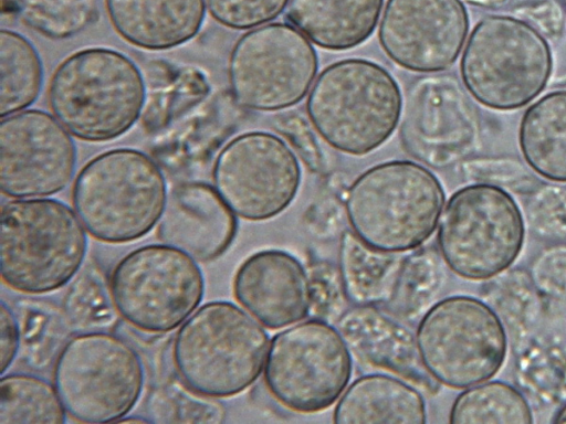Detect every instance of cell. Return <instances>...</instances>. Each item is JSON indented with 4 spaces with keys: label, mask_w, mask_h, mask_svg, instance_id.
I'll return each mask as SVG.
<instances>
[{
    "label": "cell",
    "mask_w": 566,
    "mask_h": 424,
    "mask_svg": "<svg viewBox=\"0 0 566 424\" xmlns=\"http://www.w3.org/2000/svg\"><path fill=\"white\" fill-rule=\"evenodd\" d=\"M48 100L54 117L72 136L104 142L124 135L137 121L145 84L138 66L125 54L88 47L57 65Z\"/></svg>",
    "instance_id": "obj_1"
},
{
    "label": "cell",
    "mask_w": 566,
    "mask_h": 424,
    "mask_svg": "<svg viewBox=\"0 0 566 424\" xmlns=\"http://www.w3.org/2000/svg\"><path fill=\"white\" fill-rule=\"evenodd\" d=\"M438 178L423 166L395 160L374 166L350 184L345 212L352 231L384 252L419 248L434 232L444 205Z\"/></svg>",
    "instance_id": "obj_2"
},
{
    "label": "cell",
    "mask_w": 566,
    "mask_h": 424,
    "mask_svg": "<svg viewBox=\"0 0 566 424\" xmlns=\"http://www.w3.org/2000/svg\"><path fill=\"white\" fill-rule=\"evenodd\" d=\"M269 336L242 308L213 300L196 309L172 343L178 378L203 395L234 396L251 386L264 369Z\"/></svg>",
    "instance_id": "obj_3"
},
{
    "label": "cell",
    "mask_w": 566,
    "mask_h": 424,
    "mask_svg": "<svg viewBox=\"0 0 566 424\" xmlns=\"http://www.w3.org/2000/svg\"><path fill=\"white\" fill-rule=\"evenodd\" d=\"M51 198L13 199L0 213L2 282L27 295L65 286L80 271L87 236L77 214Z\"/></svg>",
    "instance_id": "obj_4"
},
{
    "label": "cell",
    "mask_w": 566,
    "mask_h": 424,
    "mask_svg": "<svg viewBox=\"0 0 566 424\" xmlns=\"http://www.w3.org/2000/svg\"><path fill=\"white\" fill-rule=\"evenodd\" d=\"M167 199L165 176L147 153L132 148L102 152L73 182L72 204L95 240L123 244L148 234Z\"/></svg>",
    "instance_id": "obj_5"
},
{
    "label": "cell",
    "mask_w": 566,
    "mask_h": 424,
    "mask_svg": "<svg viewBox=\"0 0 566 424\" xmlns=\"http://www.w3.org/2000/svg\"><path fill=\"white\" fill-rule=\"evenodd\" d=\"M399 86L382 66L347 59L326 66L306 100L311 123L333 148L368 153L394 132L400 118Z\"/></svg>",
    "instance_id": "obj_6"
},
{
    "label": "cell",
    "mask_w": 566,
    "mask_h": 424,
    "mask_svg": "<svg viewBox=\"0 0 566 424\" xmlns=\"http://www.w3.org/2000/svg\"><path fill=\"white\" fill-rule=\"evenodd\" d=\"M552 67L546 39L530 23L499 14L475 24L460 62L469 93L499 110L530 104L547 85Z\"/></svg>",
    "instance_id": "obj_7"
},
{
    "label": "cell",
    "mask_w": 566,
    "mask_h": 424,
    "mask_svg": "<svg viewBox=\"0 0 566 424\" xmlns=\"http://www.w3.org/2000/svg\"><path fill=\"white\" fill-rule=\"evenodd\" d=\"M53 385L69 415L81 423H112L139 401L145 371L124 338L88 330L66 340L53 365Z\"/></svg>",
    "instance_id": "obj_8"
},
{
    "label": "cell",
    "mask_w": 566,
    "mask_h": 424,
    "mask_svg": "<svg viewBox=\"0 0 566 424\" xmlns=\"http://www.w3.org/2000/svg\"><path fill=\"white\" fill-rule=\"evenodd\" d=\"M522 212L504 189L482 182L455 191L439 220L437 242L448 267L469 280L509 268L524 243Z\"/></svg>",
    "instance_id": "obj_9"
},
{
    "label": "cell",
    "mask_w": 566,
    "mask_h": 424,
    "mask_svg": "<svg viewBox=\"0 0 566 424\" xmlns=\"http://www.w3.org/2000/svg\"><path fill=\"white\" fill-rule=\"evenodd\" d=\"M427 372L451 389L493 378L506 357V333L493 309L470 296H451L432 305L416 332Z\"/></svg>",
    "instance_id": "obj_10"
},
{
    "label": "cell",
    "mask_w": 566,
    "mask_h": 424,
    "mask_svg": "<svg viewBox=\"0 0 566 424\" xmlns=\"http://www.w3.org/2000/svg\"><path fill=\"white\" fill-rule=\"evenodd\" d=\"M108 284L117 314L149 333L182 325L205 295V277L196 259L167 244L127 253L114 266Z\"/></svg>",
    "instance_id": "obj_11"
},
{
    "label": "cell",
    "mask_w": 566,
    "mask_h": 424,
    "mask_svg": "<svg viewBox=\"0 0 566 424\" xmlns=\"http://www.w3.org/2000/svg\"><path fill=\"white\" fill-rule=\"evenodd\" d=\"M352 357L338 329L310 319L273 336L263 369L271 395L297 413L332 406L352 377Z\"/></svg>",
    "instance_id": "obj_12"
},
{
    "label": "cell",
    "mask_w": 566,
    "mask_h": 424,
    "mask_svg": "<svg viewBox=\"0 0 566 424\" xmlns=\"http://www.w3.org/2000/svg\"><path fill=\"white\" fill-rule=\"evenodd\" d=\"M317 72L308 39L291 24L275 22L250 30L229 57V83L243 107L272 112L301 102Z\"/></svg>",
    "instance_id": "obj_13"
},
{
    "label": "cell",
    "mask_w": 566,
    "mask_h": 424,
    "mask_svg": "<svg viewBox=\"0 0 566 424\" xmlns=\"http://www.w3.org/2000/svg\"><path fill=\"white\" fill-rule=\"evenodd\" d=\"M212 180L235 215L265 221L292 203L300 188L301 168L295 153L279 136L249 131L221 149Z\"/></svg>",
    "instance_id": "obj_14"
},
{
    "label": "cell",
    "mask_w": 566,
    "mask_h": 424,
    "mask_svg": "<svg viewBox=\"0 0 566 424\" xmlns=\"http://www.w3.org/2000/svg\"><path fill=\"white\" fill-rule=\"evenodd\" d=\"M76 168L70 132L49 113L24 109L1 118L0 188L13 199L44 198L65 189Z\"/></svg>",
    "instance_id": "obj_15"
},
{
    "label": "cell",
    "mask_w": 566,
    "mask_h": 424,
    "mask_svg": "<svg viewBox=\"0 0 566 424\" xmlns=\"http://www.w3.org/2000/svg\"><path fill=\"white\" fill-rule=\"evenodd\" d=\"M469 31L461 0H388L379 24V42L399 66L422 73L449 68Z\"/></svg>",
    "instance_id": "obj_16"
},
{
    "label": "cell",
    "mask_w": 566,
    "mask_h": 424,
    "mask_svg": "<svg viewBox=\"0 0 566 424\" xmlns=\"http://www.w3.org/2000/svg\"><path fill=\"white\" fill-rule=\"evenodd\" d=\"M474 124L471 104L453 78L424 77L410 88L401 136L416 158L443 168L468 151Z\"/></svg>",
    "instance_id": "obj_17"
},
{
    "label": "cell",
    "mask_w": 566,
    "mask_h": 424,
    "mask_svg": "<svg viewBox=\"0 0 566 424\" xmlns=\"http://www.w3.org/2000/svg\"><path fill=\"white\" fill-rule=\"evenodd\" d=\"M233 295L270 329L301 321L312 310L311 282L304 266L281 250L250 255L234 275Z\"/></svg>",
    "instance_id": "obj_18"
},
{
    "label": "cell",
    "mask_w": 566,
    "mask_h": 424,
    "mask_svg": "<svg viewBox=\"0 0 566 424\" xmlns=\"http://www.w3.org/2000/svg\"><path fill=\"white\" fill-rule=\"evenodd\" d=\"M237 231L234 212L214 188L201 181H185L168 193L157 235L164 244L208 263L230 247Z\"/></svg>",
    "instance_id": "obj_19"
},
{
    "label": "cell",
    "mask_w": 566,
    "mask_h": 424,
    "mask_svg": "<svg viewBox=\"0 0 566 424\" xmlns=\"http://www.w3.org/2000/svg\"><path fill=\"white\" fill-rule=\"evenodd\" d=\"M337 328L349 350L363 362L399 375L423 392L437 381L420 359L416 336L376 306H354L337 318Z\"/></svg>",
    "instance_id": "obj_20"
},
{
    "label": "cell",
    "mask_w": 566,
    "mask_h": 424,
    "mask_svg": "<svg viewBox=\"0 0 566 424\" xmlns=\"http://www.w3.org/2000/svg\"><path fill=\"white\" fill-rule=\"evenodd\" d=\"M114 30L128 43L161 51L191 40L201 29L205 0H105Z\"/></svg>",
    "instance_id": "obj_21"
},
{
    "label": "cell",
    "mask_w": 566,
    "mask_h": 424,
    "mask_svg": "<svg viewBox=\"0 0 566 424\" xmlns=\"http://www.w3.org/2000/svg\"><path fill=\"white\" fill-rule=\"evenodd\" d=\"M384 0H290L286 18L326 50H348L374 32Z\"/></svg>",
    "instance_id": "obj_22"
},
{
    "label": "cell",
    "mask_w": 566,
    "mask_h": 424,
    "mask_svg": "<svg viewBox=\"0 0 566 424\" xmlns=\"http://www.w3.org/2000/svg\"><path fill=\"white\" fill-rule=\"evenodd\" d=\"M418 388L388 374L356 379L340 395L333 412L336 424L426 423V402Z\"/></svg>",
    "instance_id": "obj_23"
},
{
    "label": "cell",
    "mask_w": 566,
    "mask_h": 424,
    "mask_svg": "<svg viewBox=\"0 0 566 424\" xmlns=\"http://www.w3.org/2000/svg\"><path fill=\"white\" fill-rule=\"evenodd\" d=\"M406 256L376 250L353 231H345L338 251V272L346 299L354 306H385L391 301Z\"/></svg>",
    "instance_id": "obj_24"
},
{
    "label": "cell",
    "mask_w": 566,
    "mask_h": 424,
    "mask_svg": "<svg viewBox=\"0 0 566 424\" xmlns=\"http://www.w3.org/2000/svg\"><path fill=\"white\" fill-rule=\"evenodd\" d=\"M518 142L525 161L537 174L566 182V91L548 93L525 110Z\"/></svg>",
    "instance_id": "obj_25"
},
{
    "label": "cell",
    "mask_w": 566,
    "mask_h": 424,
    "mask_svg": "<svg viewBox=\"0 0 566 424\" xmlns=\"http://www.w3.org/2000/svg\"><path fill=\"white\" fill-rule=\"evenodd\" d=\"M0 116L22 112L39 97L43 86V64L25 36L2 29L0 32Z\"/></svg>",
    "instance_id": "obj_26"
},
{
    "label": "cell",
    "mask_w": 566,
    "mask_h": 424,
    "mask_svg": "<svg viewBox=\"0 0 566 424\" xmlns=\"http://www.w3.org/2000/svg\"><path fill=\"white\" fill-rule=\"evenodd\" d=\"M65 422L66 411L54 385L31 373L2 374L0 424Z\"/></svg>",
    "instance_id": "obj_27"
},
{
    "label": "cell",
    "mask_w": 566,
    "mask_h": 424,
    "mask_svg": "<svg viewBox=\"0 0 566 424\" xmlns=\"http://www.w3.org/2000/svg\"><path fill=\"white\" fill-rule=\"evenodd\" d=\"M450 423H532L530 404L514 386L491 381L463 391L454 400Z\"/></svg>",
    "instance_id": "obj_28"
},
{
    "label": "cell",
    "mask_w": 566,
    "mask_h": 424,
    "mask_svg": "<svg viewBox=\"0 0 566 424\" xmlns=\"http://www.w3.org/2000/svg\"><path fill=\"white\" fill-rule=\"evenodd\" d=\"M146 414L155 423H221L226 410L217 399L198 393L179 379L149 392Z\"/></svg>",
    "instance_id": "obj_29"
},
{
    "label": "cell",
    "mask_w": 566,
    "mask_h": 424,
    "mask_svg": "<svg viewBox=\"0 0 566 424\" xmlns=\"http://www.w3.org/2000/svg\"><path fill=\"white\" fill-rule=\"evenodd\" d=\"M22 21L51 39L74 36L96 19L95 0H14Z\"/></svg>",
    "instance_id": "obj_30"
},
{
    "label": "cell",
    "mask_w": 566,
    "mask_h": 424,
    "mask_svg": "<svg viewBox=\"0 0 566 424\" xmlns=\"http://www.w3.org/2000/svg\"><path fill=\"white\" fill-rule=\"evenodd\" d=\"M442 271L432 251L418 250L407 255L395 295L388 307L391 312L412 318L431 301L440 287Z\"/></svg>",
    "instance_id": "obj_31"
},
{
    "label": "cell",
    "mask_w": 566,
    "mask_h": 424,
    "mask_svg": "<svg viewBox=\"0 0 566 424\" xmlns=\"http://www.w3.org/2000/svg\"><path fill=\"white\" fill-rule=\"evenodd\" d=\"M116 308L103 275L86 267L70 286L64 299V314L71 325L95 330L112 325Z\"/></svg>",
    "instance_id": "obj_32"
},
{
    "label": "cell",
    "mask_w": 566,
    "mask_h": 424,
    "mask_svg": "<svg viewBox=\"0 0 566 424\" xmlns=\"http://www.w3.org/2000/svg\"><path fill=\"white\" fill-rule=\"evenodd\" d=\"M15 312L28 360L33 365H45L57 354L66 335V324L59 311L42 303L27 301Z\"/></svg>",
    "instance_id": "obj_33"
},
{
    "label": "cell",
    "mask_w": 566,
    "mask_h": 424,
    "mask_svg": "<svg viewBox=\"0 0 566 424\" xmlns=\"http://www.w3.org/2000/svg\"><path fill=\"white\" fill-rule=\"evenodd\" d=\"M210 15L220 24L245 30L274 20L289 0H205Z\"/></svg>",
    "instance_id": "obj_34"
},
{
    "label": "cell",
    "mask_w": 566,
    "mask_h": 424,
    "mask_svg": "<svg viewBox=\"0 0 566 424\" xmlns=\"http://www.w3.org/2000/svg\"><path fill=\"white\" fill-rule=\"evenodd\" d=\"M531 276L544 295L566 298V244H554L543 250L532 263Z\"/></svg>",
    "instance_id": "obj_35"
},
{
    "label": "cell",
    "mask_w": 566,
    "mask_h": 424,
    "mask_svg": "<svg viewBox=\"0 0 566 424\" xmlns=\"http://www.w3.org/2000/svg\"><path fill=\"white\" fill-rule=\"evenodd\" d=\"M312 290V310L323 317H333L343 307L344 294L339 272L328 265H316L310 276Z\"/></svg>",
    "instance_id": "obj_36"
},
{
    "label": "cell",
    "mask_w": 566,
    "mask_h": 424,
    "mask_svg": "<svg viewBox=\"0 0 566 424\" xmlns=\"http://www.w3.org/2000/svg\"><path fill=\"white\" fill-rule=\"evenodd\" d=\"M0 372L4 374L17 357L21 338L17 315L4 300H1L0 308Z\"/></svg>",
    "instance_id": "obj_37"
},
{
    "label": "cell",
    "mask_w": 566,
    "mask_h": 424,
    "mask_svg": "<svg viewBox=\"0 0 566 424\" xmlns=\"http://www.w3.org/2000/svg\"><path fill=\"white\" fill-rule=\"evenodd\" d=\"M554 422H556V423H566V403L557 412Z\"/></svg>",
    "instance_id": "obj_38"
}]
</instances>
